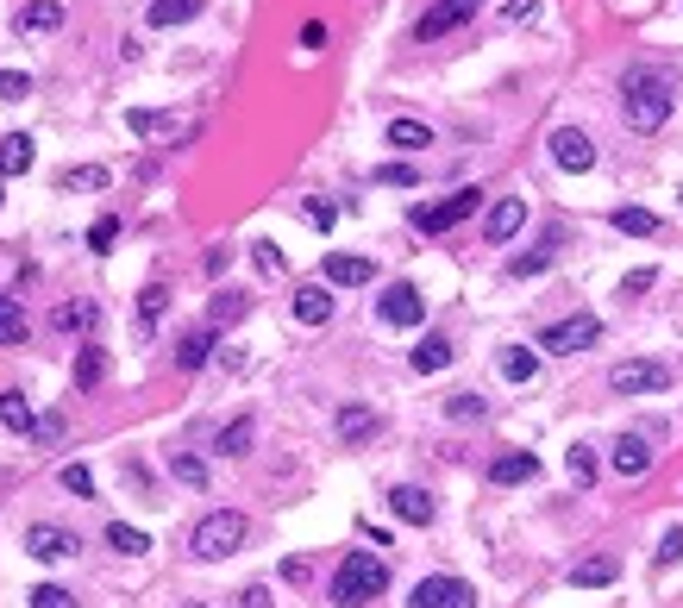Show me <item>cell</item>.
<instances>
[{
  "label": "cell",
  "mask_w": 683,
  "mask_h": 608,
  "mask_svg": "<svg viewBox=\"0 0 683 608\" xmlns=\"http://www.w3.org/2000/svg\"><path fill=\"white\" fill-rule=\"evenodd\" d=\"M671 107H677V88H671L665 69L633 63L627 76H621V120H627L633 132H665Z\"/></svg>",
  "instance_id": "cell-1"
},
{
  "label": "cell",
  "mask_w": 683,
  "mask_h": 608,
  "mask_svg": "<svg viewBox=\"0 0 683 608\" xmlns=\"http://www.w3.org/2000/svg\"><path fill=\"white\" fill-rule=\"evenodd\" d=\"M389 590V565L376 552H345V565L333 571V602L339 608H364Z\"/></svg>",
  "instance_id": "cell-2"
},
{
  "label": "cell",
  "mask_w": 683,
  "mask_h": 608,
  "mask_svg": "<svg viewBox=\"0 0 683 608\" xmlns=\"http://www.w3.org/2000/svg\"><path fill=\"white\" fill-rule=\"evenodd\" d=\"M245 540H251V521H245V514H239V508H214L195 533H188V552H195L201 565H220V558H232Z\"/></svg>",
  "instance_id": "cell-3"
},
{
  "label": "cell",
  "mask_w": 683,
  "mask_h": 608,
  "mask_svg": "<svg viewBox=\"0 0 683 608\" xmlns=\"http://www.w3.org/2000/svg\"><path fill=\"white\" fill-rule=\"evenodd\" d=\"M477 201H483V189H452L445 201H433V207H414V232H427V239H439V232H452V226H464L470 214H477Z\"/></svg>",
  "instance_id": "cell-4"
},
{
  "label": "cell",
  "mask_w": 683,
  "mask_h": 608,
  "mask_svg": "<svg viewBox=\"0 0 683 608\" xmlns=\"http://www.w3.org/2000/svg\"><path fill=\"white\" fill-rule=\"evenodd\" d=\"M477 13H483V0H433V7L414 19V44H439L445 32H464Z\"/></svg>",
  "instance_id": "cell-5"
},
{
  "label": "cell",
  "mask_w": 683,
  "mask_h": 608,
  "mask_svg": "<svg viewBox=\"0 0 683 608\" xmlns=\"http://www.w3.org/2000/svg\"><path fill=\"white\" fill-rule=\"evenodd\" d=\"M608 389L615 395H665L671 389V364H658V358H627L608 370Z\"/></svg>",
  "instance_id": "cell-6"
},
{
  "label": "cell",
  "mask_w": 683,
  "mask_h": 608,
  "mask_svg": "<svg viewBox=\"0 0 683 608\" xmlns=\"http://www.w3.org/2000/svg\"><path fill=\"white\" fill-rule=\"evenodd\" d=\"M602 339V320L596 314H571V320H558L539 333V345H546L552 358H577V352H590V345Z\"/></svg>",
  "instance_id": "cell-7"
},
{
  "label": "cell",
  "mask_w": 683,
  "mask_h": 608,
  "mask_svg": "<svg viewBox=\"0 0 683 608\" xmlns=\"http://www.w3.org/2000/svg\"><path fill=\"white\" fill-rule=\"evenodd\" d=\"M546 151H552V163L564 176H583V170H596V138L583 132V126H558L552 138H546Z\"/></svg>",
  "instance_id": "cell-8"
},
{
  "label": "cell",
  "mask_w": 683,
  "mask_h": 608,
  "mask_svg": "<svg viewBox=\"0 0 683 608\" xmlns=\"http://www.w3.org/2000/svg\"><path fill=\"white\" fill-rule=\"evenodd\" d=\"M376 320H383V326H402V333H408V326L427 320V295H420L414 283H389L383 295H376Z\"/></svg>",
  "instance_id": "cell-9"
},
{
  "label": "cell",
  "mask_w": 683,
  "mask_h": 608,
  "mask_svg": "<svg viewBox=\"0 0 683 608\" xmlns=\"http://www.w3.org/2000/svg\"><path fill=\"white\" fill-rule=\"evenodd\" d=\"M408 608H477V590L464 577H420L408 590Z\"/></svg>",
  "instance_id": "cell-10"
},
{
  "label": "cell",
  "mask_w": 683,
  "mask_h": 608,
  "mask_svg": "<svg viewBox=\"0 0 683 608\" xmlns=\"http://www.w3.org/2000/svg\"><path fill=\"white\" fill-rule=\"evenodd\" d=\"M26 552L38 558V565H63V558H76V552H82V540H76L69 527L38 521V527H26Z\"/></svg>",
  "instance_id": "cell-11"
},
{
  "label": "cell",
  "mask_w": 683,
  "mask_h": 608,
  "mask_svg": "<svg viewBox=\"0 0 683 608\" xmlns=\"http://www.w3.org/2000/svg\"><path fill=\"white\" fill-rule=\"evenodd\" d=\"M320 276H326V289H370L376 264H370V257H351V251H326Z\"/></svg>",
  "instance_id": "cell-12"
},
{
  "label": "cell",
  "mask_w": 683,
  "mask_h": 608,
  "mask_svg": "<svg viewBox=\"0 0 683 608\" xmlns=\"http://www.w3.org/2000/svg\"><path fill=\"white\" fill-rule=\"evenodd\" d=\"M608 464H615V477L640 483V477L652 471V446H646V433H621L615 446H608Z\"/></svg>",
  "instance_id": "cell-13"
},
{
  "label": "cell",
  "mask_w": 683,
  "mask_h": 608,
  "mask_svg": "<svg viewBox=\"0 0 683 608\" xmlns=\"http://www.w3.org/2000/svg\"><path fill=\"white\" fill-rule=\"evenodd\" d=\"M389 508H395V521H408V527H433V514H439L420 483H395L389 489Z\"/></svg>",
  "instance_id": "cell-14"
},
{
  "label": "cell",
  "mask_w": 683,
  "mask_h": 608,
  "mask_svg": "<svg viewBox=\"0 0 683 608\" xmlns=\"http://www.w3.org/2000/svg\"><path fill=\"white\" fill-rule=\"evenodd\" d=\"M521 226H527V201H521V195H502L496 207H489V220H483V239H489V245H508Z\"/></svg>",
  "instance_id": "cell-15"
},
{
  "label": "cell",
  "mask_w": 683,
  "mask_h": 608,
  "mask_svg": "<svg viewBox=\"0 0 683 608\" xmlns=\"http://www.w3.org/2000/svg\"><path fill=\"white\" fill-rule=\"evenodd\" d=\"M376 427H383V420H376V408H364V402H345V408L333 414V433L345 439V446H364V439H376Z\"/></svg>",
  "instance_id": "cell-16"
},
{
  "label": "cell",
  "mask_w": 683,
  "mask_h": 608,
  "mask_svg": "<svg viewBox=\"0 0 683 608\" xmlns=\"http://www.w3.org/2000/svg\"><path fill=\"white\" fill-rule=\"evenodd\" d=\"M57 26H63V0H26V7L13 13L19 38H38V32H57Z\"/></svg>",
  "instance_id": "cell-17"
},
{
  "label": "cell",
  "mask_w": 683,
  "mask_h": 608,
  "mask_svg": "<svg viewBox=\"0 0 683 608\" xmlns=\"http://www.w3.org/2000/svg\"><path fill=\"white\" fill-rule=\"evenodd\" d=\"M621 577V558L615 552H590L583 565H571V590H608Z\"/></svg>",
  "instance_id": "cell-18"
},
{
  "label": "cell",
  "mask_w": 683,
  "mask_h": 608,
  "mask_svg": "<svg viewBox=\"0 0 683 608\" xmlns=\"http://www.w3.org/2000/svg\"><path fill=\"white\" fill-rule=\"evenodd\" d=\"M214 345H220V326H195V333H182L176 339V370H201L207 358H214Z\"/></svg>",
  "instance_id": "cell-19"
},
{
  "label": "cell",
  "mask_w": 683,
  "mask_h": 608,
  "mask_svg": "<svg viewBox=\"0 0 683 608\" xmlns=\"http://www.w3.org/2000/svg\"><path fill=\"white\" fill-rule=\"evenodd\" d=\"M452 358H458V345H452V339H445V333H427V339H420V345H414V352H408V364L420 370V377H439V370H445V364H452Z\"/></svg>",
  "instance_id": "cell-20"
},
{
  "label": "cell",
  "mask_w": 683,
  "mask_h": 608,
  "mask_svg": "<svg viewBox=\"0 0 683 608\" xmlns=\"http://www.w3.org/2000/svg\"><path fill=\"white\" fill-rule=\"evenodd\" d=\"M207 0H151L145 7V26L151 32H170V26H188V19H201Z\"/></svg>",
  "instance_id": "cell-21"
},
{
  "label": "cell",
  "mask_w": 683,
  "mask_h": 608,
  "mask_svg": "<svg viewBox=\"0 0 683 608\" xmlns=\"http://www.w3.org/2000/svg\"><path fill=\"white\" fill-rule=\"evenodd\" d=\"M107 163H69V170L57 176V195H94V189H107Z\"/></svg>",
  "instance_id": "cell-22"
},
{
  "label": "cell",
  "mask_w": 683,
  "mask_h": 608,
  "mask_svg": "<svg viewBox=\"0 0 683 608\" xmlns=\"http://www.w3.org/2000/svg\"><path fill=\"white\" fill-rule=\"evenodd\" d=\"M289 308H295L301 326H326V320H333V295H326V283H308V289H295Z\"/></svg>",
  "instance_id": "cell-23"
},
{
  "label": "cell",
  "mask_w": 683,
  "mask_h": 608,
  "mask_svg": "<svg viewBox=\"0 0 683 608\" xmlns=\"http://www.w3.org/2000/svg\"><path fill=\"white\" fill-rule=\"evenodd\" d=\"M539 477V458L533 452H502L496 464H489V483L496 489H508V483H533Z\"/></svg>",
  "instance_id": "cell-24"
},
{
  "label": "cell",
  "mask_w": 683,
  "mask_h": 608,
  "mask_svg": "<svg viewBox=\"0 0 683 608\" xmlns=\"http://www.w3.org/2000/svg\"><path fill=\"white\" fill-rule=\"evenodd\" d=\"M32 163H38V145H32L26 132H7V138H0V176H26Z\"/></svg>",
  "instance_id": "cell-25"
},
{
  "label": "cell",
  "mask_w": 683,
  "mask_h": 608,
  "mask_svg": "<svg viewBox=\"0 0 683 608\" xmlns=\"http://www.w3.org/2000/svg\"><path fill=\"white\" fill-rule=\"evenodd\" d=\"M383 145H395V151H427V145H433V126H427V120H389V126H383Z\"/></svg>",
  "instance_id": "cell-26"
},
{
  "label": "cell",
  "mask_w": 683,
  "mask_h": 608,
  "mask_svg": "<svg viewBox=\"0 0 683 608\" xmlns=\"http://www.w3.org/2000/svg\"><path fill=\"white\" fill-rule=\"evenodd\" d=\"M251 439H257V420H251V414H239V420H226V427H220L214 452H220V458H245V452H251Z\"/></svg>",
  "instance_id": "cell-27"
},
{
  "label": "cell",
  "mask_w": 683,
  "mask_h": 608,
  "mask_svg": "<svg viewBox=\"0 0 683 608\" xmlns=\"http://www.w3.org/2000/svg\"><path fill=\"white\" fill-rule=\"evenodd\" d=\"M94 320H101L94 301H57V314H51L57 333H94Z\"/></svg>",
  "instance_id": "cell-28"
},
{
  "label": "cell",
  "mask_w": 683,
  "mask_h": 608,
  "mask_svg": "<svg viewBox=\"0 0 683 608\" xmlns=\"http://www.w3.org/2000/svg\"><path fill=\"white\" fill-rule=\"evenodd\" d=\"M32 402H26V395H19V389H7V395H0V427H7V433H19V439H32Z\"/></svg>",
  "instance_id": "cell-29"
},
{
  "label": "cell",
  "mask_w": 683,
  "mask_h": 608,
  "mask_svg": "<svg viewBox=\"0 0 683 608\" xmlns=\"http://www.w3.org/2000/svg\"><path fill=\"white\" fill-rule=\"evenodd\" d=\"M163 314H170V289H163V283H145V289H138V333H157Z\"/></svg>",
  "instance_id": "cell-30"
},
{
  "label": "cell",
  "mask_w": 683,
  "mask_h": 608,
  "mask_svg": "<svg viewBox=\"0 0 683 608\" xmlns=\"http://www.w3.org/2000/svg\"><path fill=\"white\" fill-rule=\"evenodd\" d=\"M32 339V320H26V308H19L13 295H0V345H26Z\"/></svg>",
  "instance_id": "cell-31"
},
{
  "label": "cell",
  "mask_w": 683,
  "mask_h": 608,
  "mask_svg": "<svg viewBox=\"0 0 683 608\" xmlns=\"http://www.w3.org/2000/svg\"><path fill=\"white\" fill-rule=\"evenodd\" d=\"M615 232H621V239H652L658 214H652V207H615Z\"/></svg>",
  "instance_id": "cell-32"
},
{
  "label": "cell",
  "mask_w": 683,
  "mask_h": 608,
  "mask_svg": "<svg viewBox=\"0 0 683 608\" xmlns=\"http://www.w3.org/2000/svg\"><path fill=\"white\" fill-rule=\"evenodd\" d=\"M496 370H502L508 383H533V377H539V358L527 352V345H508V352L496 358Z\"/></svg>",
  "instance_id": "cell-33"
},
{
  "label": "cell",
  "mask_w": 683,
  "mask_h": 608,
  "mask_svg": "<svg viewBox=\"0 0 683 608\" xmlns=\"http://www.w3.org/2000/svg\"><path fill=\"white\" fill-rule=\"evenodd\" d=\"M564 471H571V483H577V489H596L602 464H596V452H590V446H571V452H564Z\"/></svg>",
  "instance_id": "cell-34"
},
{
  "label": "cell",
  "mask_w": 683,
  "mask_h": 608,
  "mask_svg": "<svg viewBox=\"0 0 683 608\" xmlns=\"http://www.w3.org/2000/svg\"><path fill=\"white\" fill-rule=\"evenodd\" d=\"M107 546L120 552V558H145V552H151V540H145L138 527H126V521H113V527H107Z\"/></svg>",
  "instance_id": "cell-35"
},
{
  "label": "cell",
  "mask_w": 683,
  "mask_h": 608,
  "mask_svg": "<svg viewBox=\"0 0 683 608\" xmlns=\"http://www.w3.org/2000/svg\"><path fill=\"white\" fill-rule=\"evenodd\" d=\"M101 377H107V352H101V345H82V352H76V389H94Z\"/></svg>",
  "instance_id": "cell-36"
},
{
  "label": "cell",
  "mask_w": 683,
  "mask_h": 608,
  "mask_svg": "<svg viewBox=\"0 0 683 608\" xmlns=\"http://www.w3.org/2000/svg\"><path fill=\"white\" fill-rule=\"evenodd\" d=\"M245 308H251V301H245L239 289H220V295H214V308H207V326H232V320H245Z\"/></svg>",
  "instance_id": "cell-37"
},
{
  "label": "cell",
  "mask_w": 683,
  "mask_h": 608,
  "mask_svg": "<svg viewBox=\"0 0 683 608\" xmlns=\"http://www.w3.org/2000/svg\"><path fill=\"white\" fill-rule=\"evenodd\" d=\"M170 471H176V483H188V489H207V458H195V452H176Z\"/></svg>",
  "instance_id": "cell-38"
},
{
  "label": "cell",
  "mask_w": 683,
  "mask_h": 608,
  "mask_svg": "<svg viewBox=\"0 0 683 608\" xmlns=\"http://www.w3.org/2000/svg\"><path fill=\"white\" fill-rule=\"evenodd\" d=\"M445 414H452V420H483V414H489V402H483L477 389H458L452 402H445Z\"/></svg>",
  "instance_id": "cell-39"
},
{
  "label": "cell",
  "mask_w": 683,
  "mask_h": 608,
  "mask_svg": "<svg viewBox=\"0 0 683 608\" xmlns=\"http://www.w3.org/2000/svg\"><path fill=\"white\" fill-rule=\"evenodd\" d=\"M113 239H120V220H113V214H101V220L88 226V251H94V257H107V251H113Z\"/></svg>",
  "instance_id": "cell-40"
},
{
  "label": "cell",
  "mask_w": 683,
  "mask_h": 608,
  "mask_svg": "<svg viewBox=\"0 0 683 608\" xmlns=\"http://www.w3.org/2000/svg\"><path fill=\"white\" fill-rule=\"evenodd\" d=\"M251 264H257V276H282V270H289V257H282L270 239H257L251 245Z\"/></svg>",
  "instance_id": "cell-41"
},
{
  "label": "cell",
  "mask_w": 683,
  "mask_h": 608,
  "mask_svg": "<svg viewBox=\"0 0 683 608\" xmlns=\"http://www.w3.org/2000/svg\"><path fill=\"white\" fill-rule=\"evenodd\" d=\"M552 270V245L546 251H521V257H508V276H546Z\"/></svg>",
  "instance_id": "cell-42"
},
{
  "label": "cell",
  "mask_w": 683,
  "mask_h": 608,
  "mask_svg": "<svg viewBox=\"0 0 683 608\" xmlns=\"http://www.w3.org/2000/svg\"><path fill=\"white\" fill-rule=\"evenodd\" d=\"M301 220H308L314 232H333L339 226V207L333 201H301Z\"/></svg>",
  "instance_id": "cell-43"
},
{
  "label": "cell",
  "mask_w": 683,
  "mask_h": 608,
  "mask_svg": "<svg viewBox=\"0 0 683 608\" xmlns=\"http://www.w3.org/2000/svg\"><path fill=\"white\" fill-rule=\"evenodd\" d=\"M32 608H76V590H63V583H38Z\"/></svg>",
  "instance_id": "cell-44"
},
{
  "label": "cell",
  "mask_w": 683,
  "mask_h": 608,
  "mask_svg": "<svg viewBox=\"0 0 683 608\" xmlns=\"http://www.w3.org/2000/svg\"><path fill=\"white\" fill-rule=\"evenodd\" d=\"M376 182H383V189H414L420 170H414V163H383V170H376Z\"/></svg>",
  "instance_id": "cell-45"
},
{
  "label": "cell",
  "mask_w": 683,
  "mask_h": 608,
  "mask_svg": "<svg viewBox=\"0 0 683 608\" xmlns=\"http://www.w3.org/2000/svg\"><path fill=\"white\" fill-rule=\"evenodd\" d=\"M26 95H32L26 69H0V101H26Z\"/></svg>",
  "instance_id": "cell-46"
},
{
  "label": "cell",
  "mask_w": 683,
  "mask_h": 608,
  "mask_svg": "<svg viewBox=\"0 0 683 608\" xmlns=\"http://www.w3.org/2000/svg\"><path fill=\"white\" fill-rule=\"evenodd\" d=\"M63 489H69V496H94V471H88V464H63Z\"/></svg>",
  "instance_id": "cell-47"
},
{
  "label": "cell",
  "mask_w": 683,
  "mask_h": 608,
  "mask_svg": "<svg viewBox=\"0 0 683 608\" xmlns=\"http://www.w3.org/2000/svg\"><path fill=\"white\" fill-rule=\"evenodd\" d=\"M32 439H38V446H57V439H63V414H38L32 420Z\"/></svg>",
  "instance_id": "cell-48"
},
{
  "label": "cell",
  "mask_w": 683,
  "mask_h": 608,
  "mask_svg": "<svg viewBox=\"0 0 683 608\" xmlns=\"http://www.w3.org/2000/svg\"><path fill=\"white\" fill-rule=\"evenodd\" d=\"M502 19H508V26H533V19H539V0H508Z\"/></svg>",
  "instance_id": "cell-49"
},
{
  "label": "cell",
  "mask_w": 683,
  "mask_h": 608,
  "mask_svg": "<svg viewBox=\"0 0 683 608\" xmlns=\"http://www.w3.org/2000/svg\"><path fill=\"white\" fill-rule=\"evenodd\" d=\"M126 126H132L138 138H151V132L163 126V113H151V107H132V113H126Z\"/></svg>",
  "instance_id": "cell-50"
},
{
  "label": "cell",
  "mask_w": 683,
  "mask_h": 608,
  "mask_svg": "<svg viewBox=\"0 0 683 608\" xmlns=\"http://www.w3.org/2000/svg\"><path fill=\"white\" fill-rule=\"evenodd\" d=\"M677 558H683V527H671L665 540H658V571H665V565H677Z\"/></svg>",
  "instance_id": "cell-51"
},
{
  "label": "cell",
  "mask_w": 683,
  "mask_h": 608,
  "mask_svg": "<svg viewBox=\"0 0 683 608\" xmlns=\"http://www.w3.org/2000/svg\"><path fill=\"white\" fill-rule=\"evenodd\" d=\"M652 283H658V270H652V264H646V270H627V276H621V295H646Z\"/></svg>",
  "instance_id": "cell-52"
},
{
  "label": "cell",
  "mask_w": 683,
  "mask_h": 608,
  "mask_svg": "<svg viewBox=\"0 0 683 608\" xmlns=\"http://www.w3.org/2000/svg\"><path fill=\"white\" fill-rule=\"evenodd\" d=\"M301 51H326V26H320V19L301 26Z\"/></svg>",
  "instance_id": "cell-53"
},
{
  "label": "cell",
  "mask_w": 683,
  "mask_h": 608,
  "mask_svg": "<svg viewBox=\"0 0 683 608\" xmlns=\"http://www.w3.org/2000/svg\"><path fill=\"white\" fill-rule=\"evenodd\" d=\"M239 608H276V602H270L264 583H251V590H239Z\"/></svg>",
  "instance_id": "cell-54"
},
{
  "label": "cell",
  "mask_w": 683,
  "mask_h": 608,
  "mask_svg": "<svg viewBox=\"0 0 683 608\" xmlns=\"http://www.w3.org/2000/svg\"><path fill=\"white\" fill-rule=\"evenodd\" d=\"M226 264H232V251H226V245H220V251H207V264H201V270H207V276H220V270H226Z\"/></svg>",
  "instance_id": "cell-55"
},
{
  "label": "cell",
  "mask_w": 683,
  "mask_h": 608,
  "mask_svg": "<svg viewBox=\"0 0 683 608\" xmlns=\"http://www.w3.org/2000/svg\"><path fill=\"white\" fill-rule=\"evenodd\" d=\"M182 608H207V602H182Z\"/></svg>",
  "instance_id": "cell-56"
},
{
  "label": "cell",
  "mask_w": 683,
  "mask_h": 608,
  "mask_svg": "<svg viewBox=\"0 0 683 608\" xmlns=\"http://www.w3.org/2000/svg\"><path fill=\"white\" fill-rule=\"evenodd\" d=\"M0 201H7V189H0Z\"/></svg>",
  "instance_id": "cell-57"
}]
</instances>
